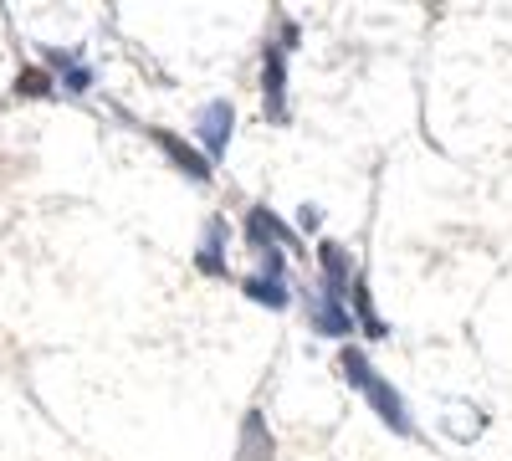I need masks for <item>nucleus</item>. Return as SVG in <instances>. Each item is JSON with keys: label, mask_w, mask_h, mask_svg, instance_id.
<instances>
[{"label": "nucleus", "mask_w": 512, "mask_h": 461, "mask_svg": "<svg viewBox=\"0 0 512 461\" xmlns=\"http://www.w3.org/2000/svg\"><path fill=\"white\" fill-rule=\"evenodd\" d=\"M338 374H344V385H354L369 405H374V415L384 426H390L395 436H410V410H405V400H400V390L390 385V380H379V369L364 359V349H344L338 354Z\"/></svg>", "instance_id": "1"}, {"label": "nucleus", "mask_w": 512, "mask_h": 461, "mask_svg": "<svg viewBox=\"0 0 512 461\" xmlns=\"http://www.w3.org/2000/svg\"><path fill=\"white\" fill-rule=\"evenodd\" d=\"M292 41H297V31L287 26L282 41H267V52H262V108L272 123L287 118V52H292Z\"/></svg>", "instance_id": "2"}, {"label": "nucleus", "mask_w": 512, "mask_h": 461, "mask_svg": "<svg viewBox=\"0 0 512 461\" xmlns=\"http://www.w3.org/2000/svg\"><path fill=\"white\" fill-rule=\"evenodd\" d=\"M246 298L251 303H267V308H287L292 292H287V251H262V272L246 277Z\"/></svg>", "instance_id": "3"}, {"label": "nucleus", "mask_w": 512, "mask_h": 461, "mask_svg": "<svg viewBox=\"0 0 512 461\" xmlns=\"http://www.w3.org/2000/svg\"><path fill=\"white\" fill-rule=\"evenodd\" d=\"M308 323H313V333H323V339H349V333H354V313L344 303V292L318 287L308 298Z\"/></svg>", "instance_id": "4"}, {"label": "nucleus", "mask_w": 512, "mask_h": 461, "mask_svg": "<svg viewBox=\"0 0 512 461\" xmlns=\"http://www.w3.org/2000/svg\"><path fill=\"white\" fill-rule=\"evenodd\" d=\"M231 123H236V113H231L226 98H216V103H205V108H200L195 129H200V144H205L210 159H221V154H226V144H231Z\"/></svg>", "instance_id": "5"}, {"label": "nucleus", "mask_w": 512, "mask_h": 461, "mask_svg": "<svg viewBox=\"0 0 512 461\" xmlns=\"http://www.w3.org/2000/svg\"><path fill=\"white\" fill-rule=\"evenodd\" d=\"M246 241H251L256 251H292V246H297L292 226H282L267 205H256V211L246 216Z\"/></svg>", "instance_id": "6"}, {"label": "nucleus", "mask_w": 512, "mask_h": 461, "mask_svg": "<svg viewBox=\"0 0 512 461\" xmlns=\"http://www.w3.org/2000/svg\"><path fill=\"white\" fill-rule=\"evenodd\" d=\"M154 144H159V149H164L169 159H175V164H180V170H185L190 180H200V185L210 180V159H205V154H195V149H190L185 139H175L169 129H154Z\"/></svg>", "instance_id": "7"}, {"label": "nucleus", "mask_w": 512, "mask_h": 461, "mask_svg": "<svg viewBox=\"0 0 512 461\" xmlns=\"http://www.w3.org/2000/svg\"><path fill=\"white\" fill-rule=\"evenodd\" d=\"M318 262H323V287H328V292H349L354 262H349L344 246H338V241H323V246H318Z\"/></svg>", "instance_id": "8"}, {"label": "nucleus", "mask_w": 512, "mask_h": 461, "mask_svg": "<svg viewBox=\"0 0 512 461\" xmlns=\"http://www.w3.org/2000/svg\"><path fill=\"white\" fill-rule=\"evenodd\" d=\"M236 461H272V431L262 415H246L241 426V446H236Z\"/></svg>", "instance_id": "9"}, {"label": "nucleus", "mask_w": 512, "mask_h": 461, "mask_svg": "<svg viewBox=\"0 0 512 461\" xmlns=\"http://www.w3.org/2000/svg\"><path fill=\"white\" fill-rule=\"evenodd\" d=\"M221 241H226V226H221V221H210V226H205V241H200V257H195V267H200L205 277H226Z\"/></svg>", "instance_id": "10"}, {"label": "nucleus", "mask_w": 512, "mask_h": 461, "mask_svg": "<svg viewBox=\"0 0 512 461\" xmlns=\"http://www.w3.org/2000/svg\"><path fill=\"white\" fill-rule=\"evenodd\" d=\"M349 298H354V313H359V323H364V333H369V339H384V333H390V328H384L379 318H374V303H369V287L354 277V287H349Z\"/></svg>", "instance_id": "11"}, {"label": "nucleus", "mask_w": 512, "mask_h": 461, "mask_svg": "<svg viewBox=\"0 0 512 461\" xmlns=\"http://www.w3.org/2000/svg\"><path fill=\"white\" fill-rule=\"evenodd\" d=\"M57 67H62V88H67L72 98H77V93H88V88H93V72H88V67H82L77 57H62Z\"/></svg>", "instance_id": "12"}, {"label": "nucleus", "mask_w": 512, "mask_h": 461, "mask_svg": "<svg viewBox=\"0 0 512 461\" xmlns=\"http://www.w3.org/2000/svg\"><path fill=\"white\" fill-rule=\"evenodd\" d=\"M16 93H26V98H47V93H52V77L31 67V72H21V77H16Z\"/></svg>", "instance_id": "13"}]
</instances>
